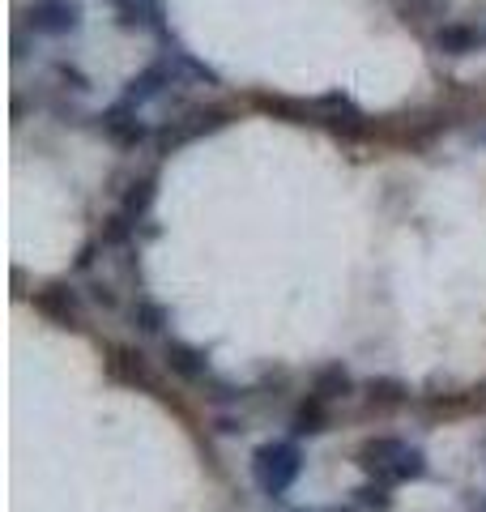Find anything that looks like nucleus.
I'll use <instances>...</instances> for the list:
<instances>
[{
	"label": "nucleus",
	"instance_id": "f257e3e1",
	"mask_svg": "<svg viewBox=\"0 0 486 512\" xmlns=\"http://www.w3.org/2000/svg\"><path fill=\"white\" fill-rule=\"evenodd\" d=\"M359 466L371 478H388L393 487H401V483H423V478L431 474L423 448L405 444L397 436H371V440H363L359 444Z\"/></svg>",
	"mask_w": 486,
	"mask_h": 512
},
{
	"label": "nucleus",
	"instance_id": "f03ea898",
	"mask_svg": "<svg viewBox=\"0 0 486 512\" xmlns=\"http://www.w3.org/2000/svg\"><path fill=\"white\" fill-rule=\"evenodd\" d=\"M303 474V448L295 436H282V440H265L252 448V478L261 495L269 500H282V495L295 487V478Z\"/></svg>",
	"mask_w": 486,
	"mask_h": 512
},
{
	"label": "nucleus",
	"instance_id": "7ed1b4c3",
	"mask_svg": "<svg viewBox=\"0 0 486 512\" xmlns=\"http://www.w3.org/2000/svg\"><path fill=\"white\" fill-rule=\"evenodd\" d=\"M26 26L43 39H64L81 30V0H30Z\"/></svg>",
	"mask_w": 486,
	"mask_h": 512
},
{
	"label": "nucleus",
	"instance_id": "20e7f679",
	"mask_svg": "<svg viewBox=\"0 0 486 512\" xmlns=\"http://www.w3.org/2000/svg\"><path fill=\"white\" fill-rule=\"evenodd\" d=\"M99 128H103V137L111 141V146H120V150H141L145 141H154V128L141 120V107L124 103V99L103 111Z\"/></svg>",
	"mask_w": 486,
	"mask_h": 512
},
{
	"label": "nucleus",
	"instance_id": "39448f33",
	"mask_svg": "<svg viewBox=\"0 0 486 512\" xmlns=\"http://www.w3.org/2000/svg\"><path fill=\"white\" fill-rule=\"evenodd\" d=\"M222 124H226V111H188L184 120H171L167 128H158V133H154L158 154L180 150V146H188V141L214 133V128H222Z\"/></svg>",
	"mask_w": 486,
	"mask_h": 512
},
{
	"label": "nucleus",
	"instance_id": "423d86ee",
	"mask_svg": "<svg viewBox=\"0 0 486 512\" xmlns=\"http://www.w3.org/2000/svg\"><path fill=\"white\" fill-rule=\"evenodd\" d=\"M167 86H175V60L162 56L154 64H145L137 77H128V86H124L120 99L133 103V107H145V103H154L158 94H167Z\"/></svg>",
	"mask_w": 486,
	"mask_h": 512
},
{
	"label": "nucleus",
	"instance_id": "0eeeda50",
	"mask_svg": "<svg viewBox=\"0 0 486 512\" xmlns=\"http://www.w3.org/2000/svg\"><path fill=\"white\" fill-rule=\"evenodd\" d=\"M162 363H167V372L175 380H184V384H201V380L214 376V367H209L205 350L188 346L180 338H162Z\"/></svg>",
	"mask_w": 486,
	"mask_h": 512
},
{
	"label": "nucleus",
	"instance_id": "6e6552de",
	"mask_svg": "<svg viewBox=\"0 0 486 512\" xmlns=\"http://www.w3.org/2000/svg\"><path fill=\"white\" fill-rule=\"evenodd\" d=\"M333 402H324L320 393H307L303 402L295 406V414H290V436L295 440H316L324 436V431L333 427Z\"/></svg>",
	"mask_w": 486,
	"mask_h": 512
},
{
	"label": "nucleus",
	"instance_id": "1a4fd4ad",
	"mask_svg": "<svg viewBox=\"0 0 486 512\" xmlns=\"http://www.w3.org/2000/svg\"><path fill=\"white\" fill-rule=\"evenodd\" d=\"M128 320H133V329L141 333V338H162L167 325H171V312H167V303H158L150 295H137L133 308H128Z\"/></svg>",
	"mask_w": 486,
	"mask_h": 512
},
{
	"label": "nucleus",
	"instance_id": "9d476101",
	"mask_svg": "<svg viewBox=\"0 0 486 512\" xmlns=\"http://www.w3.org/2000/svg\"><path fill=\"white\" fill-rule=\"evenodd\" d=\"M312 393H320L324 402L350 397V393H354V376H350V367H342V363H320L316 372H312Z\"/></svg>",
	"mask_w": 486,
	"mask_h": 512
},
{
	"label": "nucleus",
	"instance_id": "9b49d317",
	"mask_svg": "<svg viewBox=\"0 0 486 512\" xmlns=\"http://www.w3.org/2000/svg\"><path fill=\"white\" fill-rule=\"evenodd\" d=\"M478 43H482V35L465 22H444L435 30V47H440L444 56H469V52H478Z\"/></svg>",
	"mask_w": 486,
	"mask_h": 512
},
{
	"label": "nucleus",
	"instance_id": "f8f14e48",
	"mask_svg": "<svg viewBox=\"0 0 486 512\" xmlns=\"http://www.w3.org/2000/svg\"><path fill=\"white\" fill-rule=\"evenodd\" d=\"M35 303H39V312L56 316L60 325H77V291L73 286H47V291L35 295Z\"/></svg>",
	"mask_w": 486,
	"mask_h": 512
},
{
	"label": "nucleus",
	"instance_id": "ddd939ff",
	"mask_svg": "<svg viewBox=\"0 0 486 512\" xmlns=\"http://www.w3.org/2000/svg\"><path fill=\"white\" fill-rule=\"evenodd\" d=\"M154 197H158V171H150V175H141V180H133V184H128L124 201H120V210H124L128 218H137V222H141L145 214H150Z\"/></svg>",
	"mask_w": 486,
	"mask_h": 512
},
{
	"label": "nucleus",
	"instance_id": "4468645a",
	"mask_svg": "<svg viewBox=\"0 0 486 512\" xmlns=\"http://www.w3.org/2000/svg\"><path fill=\"white\" fill-rule=\"evenodd\" d=\"M363 397H367L371 406H380V410H393V406L410 402V389H405L401 380H393V376H371L363 384Z\"/></svg>",
	"mask_w": 486,
	"mask_h": 512
},
{
	"label": "nucleus",
	"instance_id": "2eb2a0df",
	"mask_svg": "<svg viewBox=\"0 0 486 512\" xmlns=\"http://www.w3.org/2000/svg\"><path fill=\"white\" fill-rule=\"evenodd\" d=\"M354 504H359L363 512H388L393 508V483H388V478H363L359 487H354V495H350Z\"/></svg>",
	"mask_w": 486,
	"mask_h": 512
},
{
	"label": "nucleus",
	"instance_id": "dca6fc26",
	"mask_svg": "<svg viewBox=\"0 0 486 512\" xmlns=\"http://www.w3.org/2000/svg\"><path fill=\"white\" fill-rule=\"evenodd\" d=\"M99 239H103V248H128V244H137V218H128L124 210L111 214V218L103 222Z\"/></svg>",
	"mask_w": 486,
	"mask_h": 512
},
{
	"label": "nucleus",
	"instance_id": "f3484780",
	"mask_svg": "<svg viewBox=\"0 0 486 512\" xmlns=\"http://www.w3.org/2000/svg\"><path fill=\"white\" fill-rule=\"evenodd\" d=\"M56 77H60V82H69V90H77V94L90 90V77L81 73L77 64H69V60H56Z\"/></svg>",
	"mask_w": 486,
	"mask_h": 512
},
{
	"label": "nucleus",
	"instance_id": "a211bd4d",
	"mask_svg": "<svg viewBox=\"0 0 486 512\" xmlns=\"http://www.w3.org/2000/svg\"><path fill=\"white\" fill-rule=\"evenodd\" d=\"M410 13H418V18H444L448 0H410Z\"/></svg>",
	"mask_w": 486,
	"mask_h": 512
},
{
	"label": "nucleus",
	"instance_id": "6ab92c4d",
	"mask_svg": "<svg viewBox=\"0 0 486 512\" xmlns=\"http://www.w3.org/2000/svg\"><path fill=\"white\" fill-rule=\"evenodd\" d=\"M90 299L99 303V308H116V303H120V299H116V291H111V286H94V291H90Z\"/></svg>",
	"mask_w": 486,
	"mask_h": 512
},
{
	"label": "nucleus",
	"instance_id": "aec40b11",
	"mask_svg": "<svg viewBox=\"0 0 486 512\" xmlns=\"http://www.w3.org/2000/svg\"><path fill=\"white\" fill-rule=\"evenodd\" d=\"M324 512H363V508L354 504V500H346V504H333V508H324Z\"/></svg>",
	"mask_w": 486,
	"mask_h": 512
},
{
	"label": "nucleus",
	"instance_id": "412c9836",
	"mask_svg": "<svg viewBox=\"0 0 486 512\" xmlns=\"http://www.w3.org/2000/svg\"><path fill=\"white\" fill-rule=\"evenodd\" d=\"M290 512H316V508H290Z\"/></svg>",
	"mask_w": 486,
	"mask_h": 512
}]
</instances>
